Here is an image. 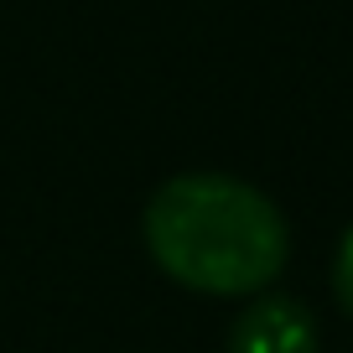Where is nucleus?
<instances>
[{
    "mask_svg": "<svg viewBox=\"0 0 353 353\" xmlns=\"http://www.w3.org/2000/svg\"><path fill=\"white\" fill-rule=\"evenodd\" d=\"M145 254L198 296H254L291 260V229L276 198L229 172H176L141 213Z\"/></svg>",
    "mask_w": 353,
    "mask_h": 353,
    "instance_id": "nucleus-1",
    "label": "nucleus"
},
{
    "mask_svg": "<svg viewBox=\"0 0 353 353\" xmlns=\"http://www.w3.org/2000/svg\"><path fill=\"white\" fill-rule=\"evenodd\" d=\"M229 353H322V332L307 301L254 291V301L229 327Z\"/></svg>",
    "mask_w": 353,
    "mask_h": 353,
    "instance_id": "nucleus-2",
    "label": "nucleus"
},
{
    "mask_svg": "<svg viewBox=\"0 0 353 353\" xmlns=\"http://www.w3.org/2000/svg\"><path fill=\"white\" fill-rule=\"evenodd\" d=\"M332 291H338V307L353 317V223L343 229L338 254H332Z\"/></svg>",
    "mask_w": 353,
    "mask_h": 353,
    "instance_id": "nucleus-3",
    "label": "nucleus"
}]
</instances>
